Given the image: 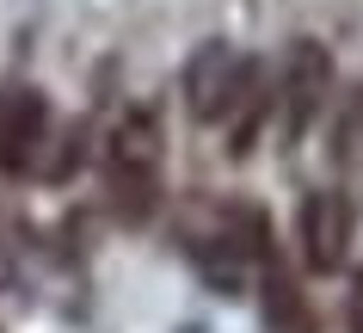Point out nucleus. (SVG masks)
<instances>
[{"label": "nucleus", "mask_w": 363, "mask_h": 333, "mask_svg": "<svg viewBox=\"0 0 363 333\" xmlns=\"http://www.w3.org/2000/svg\"><path fill=\"white\" fill-rule=\"evenodd\" d=\"M326 99H333V56H326V43L296 38L289 56H284V80H277V111H284V136L289 142H302L320 124Z\"/></svg>", "instance_id": "nucleus-2"}, {"label": "nucleus", "mask_w": 363, "mask_h": 333, "mask_svg": "<svg viewBox=\"0 0 363 333\" xmlns=\"http://www.w3.org/2000/svg\"><path fill=\"white\" fill-rule=\"evenodd\" d=\"M345 333H363V272L351 278V296H345Z\"/></svg>", "instance_id": "nucleus-9"}, {"label": "nucleus", "mask_w": 363, "mask_h": 333, "mask_svg": "<svg viewBox=\"0 0 363 333\" xmlns=\"http://www.w3.org/2000/svg\"><path fill=\"white\" fill-rule=\"evenodd\" d=\"M333 167L357 173L363 167V80L339 99V118H333Z\"/></svg>", "instance_id": "nucleus-7"}, {"label": "nucleus", "mask_w": 363, "mask_h": 333, "mask_svg": "<svg viewBox=\"0 0 363 333\" xmlns=\"http://www.w3.org/2000/svg\"><path fill=\"white\" fill-rule=\"evenodd\" d=\"M50 142V99L38 87H19V93L0 99V173L25 179L38 173V155Z\"/></svg>", "instance_id": "nucleus-5"}, {"label": "nucleus", "mask_w": 363, "mask_h": 333, "mask_svg": "<svg viewBox=\"0 0 363 333\" xmlns=\"http://www.w3.org/2000/svg\"><path fill=\"white\" fill-rule=\"evenodd\" d=\"M351 241H357V210L345 192H308L302 210H296V247H302V266L308 272H345L351 259Z\"/></svg>", "instance_id": "nucleus-3"}, {"label": "nucleus", "mask_w": 363, "mask_h": 333, "mask_svg": "<svg viewBox=\"0 0 363 333\" xmlns=\"http://www.w3.org/2000/svg\"><path fill=\"white\" fill-rule=\"evenodd\" d=\"M160 148H167V130L154 105H130L105 136V197L123 229H142L160 204Z\"/></svg>", "instance_id": "nucleus-1"}, {"label": "nucleus", "mask_w": 363, "mask_h": 333, "mask_svg": "<svg viewBox=\"0 0 363 333\" xmlns=\"http://www.w3.org/2000/svg\"><path fill=\"white\" fill-rule=\"evenodd\" d=\"M228 235H234V247H240L247 259L277 266V235H271V216H265V210H252V204L228 210Z\"/></svg>", "instance_id": "nucleus-8"}, {"label": "nucleus", "mask_w": 363, "mask_h": 333, "mask_svg": "<svg viewBox=\"0 0 363 333\" xmlns=\"http://www.w3.org/2000/svg\"><path fill=\"white\" fill-rule=\"evenodd\" d=\"M259 315H265V333H320L314 302L302 296V284H296L284 266H265V296H259Z\"/></svg>", "instance_id": "nucleus-6"}, {"label": "nucleus", "mask_w": 363, "mask_h": 333, "mask_svg": "<svg viewBox=\"0 0 363 333\" xmlns=\"http://www.w3.org/2000/svg\"><path fill=\"white\" fill-rule=\"evenodd\" d=\"M252 68H259V62L234 56V43H222V38L197 43L191 62H185V111H191L197 124H222Z\"/></svg>", "instance_id": "nucleus-4"}]
</instances>
